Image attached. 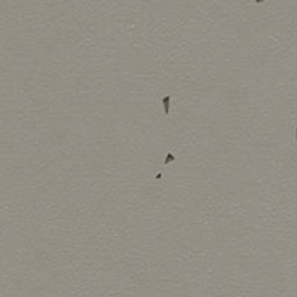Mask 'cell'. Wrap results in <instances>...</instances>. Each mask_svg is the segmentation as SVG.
Returning <instances> with one entry per match:
<instances>
[{"instance_id": "4", "label": "cell", "mask_w": 297, "mask_h": 297, "mask_svg": "<svg viewBox=\"0 0 297 297\" xmlns=\"http://www.w3.org/2000/svg\"><path fill=\"white\" fill-rule=\"evenodd\" d=\"M294 137H296V140H297V128H296V135H294Z\"/></svg>"}, {"instance_id": "3", "label": "cell", "mask_w": 297, "mask_h": 297, "mask_svg": "<svg viewBox=\"0 0 297 297\" xmlns=\"http://www.w3.org/2000/svg\"><path fill=\"white\" fill-rule=\"evenodd\" d=\"M263 2H264V0H255V3H257V5H260V3H263Z\"/></svg>"}, {"instance_id": "2", "label": "cell", "mask_w": 297, "mask_h": 297, "mask_svg": "<svg viewBox=\"0 0 297 297\" xmlns=\"http://www.w3.org/2000/svg\"><path fill=\"white\" fill-rule=\"evenodd\" d=\"M174 160H175V156H174L172 153H168L167 158H165V160H163V162H165V165H167V163H171V162H174Z\"/></svg>"}, {"instance_id": "1", "label": "cell", "mask_w": 297, "mask_h": 297, "mask_svg": "<svg viewBox=\"0 0 297 297\" xmlns=\"http://www.w3.org/2000/svg\"><path fill=\"white\" fill-rule=\"evenodd\" d=\"M169 103H171V97H163L162 98V104H163V113L168 115L169 113Z\"/></svg>"}]
</instances>
